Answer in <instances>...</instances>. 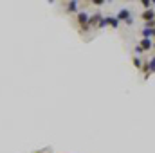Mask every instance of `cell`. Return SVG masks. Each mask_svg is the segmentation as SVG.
<instances>
[{
    "instance_id": "1",
    "label": "cell",
    "mask_w": 155,
    "mask_h": 153,
    "mask_svg": "<svg viewBox=\"0 0 155 153\" xmlns=\"http://www.w3.org/2000/svg\"><path fill=\"white\" fill-rule=\"evenodd\" d=\"M143 47H144V49H150V47H152V41H150V40H144V41H143Z\"/></svg>"
},
{
    "instance_id": "2",
    "label": "cell",
    "mask_w": 155,
    "mask_h": 153,
    "mask_svg": "<svg viewBox=\"0 0 155 153\" xmlns=\"http://www.w3.org/2000/svg\"><path fill=\"white\" fill-rule=\"evenodd\" d=\"M148 69H150L152 72H153V70H155V58H153V60H152V61H150V63H148Z\"/></svg>"
},
{
    "instance_id": "3",
    "label": "cell",
    "mask_w": 155,
    "mask_h": 153,
    "mask_svg": "<svg viewBox=\"0 0 155 153\" xmlns=\"http://www.w3.org/2000/svg\"><path fill=\"white\" fill-rule=\"evenodd\" d=\"M126 16H128V11H121L119 13V18H126Z\"/></svg>"
},
{
    "instance_id": "4",
    "label": "cell",
    "mask_w": 155,
    "mask_h": 153,
    "mask_svg": "<svg viewBox=\"0 0 155 153\" xmlns=\"http://www.w3.org/2000/svg\"><path fill=\"white\" fill-rule=\"evenodd\" d=\"M152 16H153V13H152V11H146V13H144V18H152Z\"/></svg>"
}]
</instances>
